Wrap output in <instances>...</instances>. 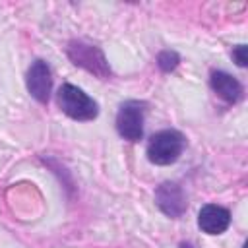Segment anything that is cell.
<instances>
[{
  "label": "cell",
  "mask_w": 248,
  "mask_h": 248,
  "mask_svg": "<svg viewBox=\"0 0 248 248\" xmlns=\"http://www.w3.org/2000/svg\"><path fill=\"white\" fill-rule=\"evenodd\" d=\"M186 147V138L178 130H161L147 143V159L153 165L165 167L174 163Z\"/></svg>",
  "instance_id": "1"
},
{
  "label": "cell",
  "mask_w": 248,
  "mask_h": 248,
  "mask_svg": "<svg viewBox=\"0 0 248 248\" xmlns=\"http://www.w3.org/2000/svg\"><path fill=\"white\" fill-rule=\"evenodd\" d=\"M58 107L62 108L66 116H70L72 120H79V122L93 120L99 112L97 103L85 91H81L79 87L72 83H64L58 89Z\"/></svg>",
  "instance_id": "2"
},
{
  "label": "cell",
  "mask_w": 248,
  "mask_h": 248,
  "mask_svg": "<svg viewBox=\"0 0 248 248\" xmlns=\"http://www.w3.org/2000/svg\"><path fill=\"white\" fill-rule=\"evenodd\" d=\"M66 54L68 58L83 68L85 72L97 76L99 79H107L110 76V66L103 54V50L91 43H85V41H70L68 46H66Z\"/></svg>",
  "instance_id": "3"
},
{
  "label": "cell",
  "mask_w": 248,
  "mask_h": 248,
  "mask_svg": "<svg viewBox=\"0 0 248 248\" xmlns=\"http://www.w3.org/2000/svg\"><path fill=\"white\" fill-rule=\"evenodd\" d=\"M143 103L126 101L116 114V130L128 141H140L143 136Z\"/></svg>",
  "instance_id": "4"
},
{
  "label": "cell",
  "mask_w": 248,
  "mask_h": 248,
  "mask_svg": "<svg viewBox=\"0 0 248 248\" xmlns=\"http://www.w3.org/2000/svg\"><path fill=\"white\" fill-rule=\"evenodd\" d=\"M155 203L167 217H172V219L182 217L188 207L186 194L176 182H163L161 186H157Z\"/></svg>",
  "instance_id": "5"
},
{
  "label": "cell",
  "mask_w": 248,
  "mask_h": 248,
  "mask_svg": "<svg viewBox=\"0 0 248 248\" xmlns=\"http://www.w3.org/2000/svg\"><path fill=\"white\" fill-rule=\"evenodd\" d=\"M25 83H27V91L31 93V97L35 101H39L41 105L48 103L50 89H52V76H50V68L45 60H35L29 66Z\"/></svg>",
  "instance_id": "6"
},
{
  "label": "cell",
  "mask_w": 248,
  "mask_h": 248,
  "mask_svg": "<svg viewBox=\"0 0 248 248\" xmlns=\"http://www.w3.org/2000/svg\"><path fill=\"white\" fill-rule=\"evenodd\" d=\"M231 225V213L217 203H205L198 213V227L207 234H221Z\"/></svg>",
  "instance_id": "7"
},
{
  "label": "cell",
  "mask_w": 248,
  "mask_h": 248,
  "mask_svg": "<svg viewBox=\"0 0 248 248\" xmlns=\"http://www.w3.org/2000/svg\"><path fill=\"white\" fill-rule=\"evenodd\" d=\"M209 85L211 89L227 103H238L242 99V85L236 78H232L231 74L227 72H221V70H215L211 72V78H209Z\"/></svg>",
  "instance_id": "8"
},
{
  "label": "cell",
  "mask_w": 248,
  "mask_h": 248,
  "mask_svg": "<svg viewBox=\"0 0 248 248\" xmlns=\"http://www.w3.org/2000/svg\"><path fill=\"white\" fill-rule=\"evenodd\" d=\"M180 64V56L174 50H161L157 54V66L161 72H172Z\"/></svg>",
  "instance_id": "9"
},
{
  "label": "cell",
  "mask_w": 248,
  "mask_h": 248,
  "mask_svg": "<svg viewBox=\"0 0 248 248\" xmlns=\"http://www.w3.org/2000/svg\"><path fill=\"white\" fill-rule=\"evenodd\" d=\"M231 54H232V60H234L240 68H244V66L248 64V48H246V45H238V46H234Z\"/></svg>",
  "instance_id": "10"
},
{
  "label": "cell",
  "mask_w": 248,
  "mask_h": 248,
  "mask_svg": "<svg viewBox=\"0 0 248 248\" xmlns=\"http://www.w3.org/2000/svg\"><path fill=\"white\" fill-rule=\"evenodd\" d=\"M180 248H194V246H192L190 242H182V244H180Z\"/></svg>",
  "instance_id": "11"
}]
</instances>
